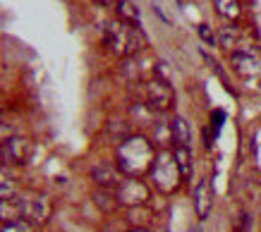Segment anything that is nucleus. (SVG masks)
<instances>
[{
    "instance_id": "f257e3e1",
    "label": "nucleus",
    "mask_w": 261,
    "mask_h": 232,
    "mask_svg": "<svg viewBox=\"0 0 261 232\" xmlns=\"http://www.w3.org/2000/svg\"><path fill=\"white\" fill-rule=\"evenodd\" d=\"M156 149L146 136L142 134H132L122 139L118 146V168L125 177H142L146 172H151L153 168V160H156Z\"/></svg>"
},
{
    "instance_id": "f03ea898",
    "label": "nucleus",
    "mask_w": 261,
    "mask_h": 232,
    "mask_svg": "<svg viewBox=\"0 0 261 232\" xmlns=\"http://www.w3.org/2000/svg\"><path fill=\"white\" fill-rule=\"evenodd\" d=\"M103 39L108 43V48L113 53H118L122 57H129L139 53L146 46V36L139 26L125 24V22H106L103 24Z\"/></svg>"
},
{
    "instance_id": "7ed1b4c3",
    "label": "nucleus",
    "mask_w": 261,
    "mask_h": 232,
    "mask_svg": "<svg viewBox=\"0 0 261 232\" xmlns=\"http://www.w3.org/2000/svg\"><path fill=\"white\" fill-rule=\"evenodd\" d=\"M151 180H153V184H156V189L161 194H175L182 187L185 177H182L177 160L170 151H161L156 156L153 168H151Z\"/></svg>"
},
{
    "instance_id": "20e7f679",
    "label": "nucleus",
    "mask_w": 261,
    "mask_h": 232,
    "mask_svg": "<svg viewBox=\"0 0 261 232\" xmlns=\"http://www.w3.org/2000/svg\"><path fill=\"white\" fill-rule=\"evenodd\" d=\"M144 103L156 112L170 110L175 103V91H173V86H170V81L151 79L149 84L144 86Z\"/></svg>"
},
{
    "instance_id": "39448f33",
    "label": "nucleus",
    "mask_w": 261,
    "mask_h": 232,
    "mask_svg": "<svg viewBox=\"0 0 261 232\" xmlns=\"http://www.w3.org/2000/svg\"><path fill=\"white\" fill-rule=\"evenodd\" d=\"M19 206H22V220L32 225L46 223L50 216V201L46 194H19Z\"/></svg>"
},
{
    "instance_id": "423d86ee",
    "label": "nucleus",
    "mask_w": 261,
    "mask_h": 232,
    "mask_svg": "<svg viewBox=\"0 0 261 232\" xmlns=\"http://www.w3.org/2000/svg\"><path fill=\"white\" fill-rule=\"evenodd\" d=\"M115 201L127 208L144 206L149 201V187L139 180V177H125L122 184L115 189Z\"/></svg>"
},
{
    "instance_id": "0eeeda50",
    "label": "nucleus",
    "mask_w": 261,
    "mask_h": 232,
    "mask_svg": "<svg viewBox=\"0 0 261 232\" xmlns=\"http://www.w3.org/2000/svg\"><path fill=\"white\" fill-rule=\"evenodd\" d=\"M0 153L5 156L8 163H15V165H27L29 158H32L34 153V144L29 136H22V134H15L10 139L8 144L0 149Z\"/></svg>"
},
{
    "instance_id": "6e6552de",
    "label": "nucleus",
    "mask_w": 261,
    "mask_h": 232,
    "mask_svg": "<svg viewBox=\"0 0 261 232\" xmlns=\"http://www.w3.org/2000/svg\"><path fill=\"white\" fill-rule=\"evenodd\" d=\"M214 182H211V177H204V180H199V184L194 187V213H197L199 220H206L208 213H211V208H214Z\"/></svg>"
},
{
    "instance_id": "1a4fd4ad",
    "label": "nucleus",
    "mask_w": 261,
    "mask_h": 232,
    "mask_svg": "<svg viewBox=\"0 0 261 232\" xmlns=\"http://www.w3.org/2000/svg\"><path fill=\"white\" fill-rule=\"evenodd\" d=\"M232 67H235L242 77H256V74L261 72V53L254 48L235 50V53H232Z\"/></svg>"
},
{
    "instance_id": "9d476101",
    "label": "nucleus",
    "mask_w": 261,
    "mask_h": 232,
    "mask_svg": "<svg viewBox=\"0 0 261 232\" xmlns=\"http://www.w3.org/2000/svg\"><path fill=\"white\" fill-rule=\"evenodd\" d=\"M91 177H94L96 184H101L103 189H118L122 184V172L120 168H111V165H98V168L91 170Z\"/></svg>"
},
{
    "instance_id": "9b49d317",
    "label": "nucleus",
    "mask_w": 261,
    "mask_h": 232,
    "mask_svg": "<svg viewBox=\"0 0 261 232\" xmlns=\"http://www.w3.org/2000/svg\"><path fill=\"white\" fill-rule=\"evenodd\" d=\"M170 139L175 141V146H185V149H190L192 144V132H190V125L185 118H175L170 122Z\"/></svg>"
},
{
    "instance_id": "f8f14e48",
    "label": "nucleus",
    "mask_w": 261,
    "mask_h": 232,
    "mask_svg": "<svg viewBox=\"0 0 261 232\" xmlns=\"http://www.w3.org/2000/svg\"><path fill=\"white\" fill-rule=\"evenodd\" d=\"M15 220H22V206H19V194L15 199L0 201V223H15Z\"/></svg>"
},
{
    "instance_id": "ddd939ff",
    "label": "nucleus",
    "mask_w": 261,
    "mask_h": 232,
    "mask_svg": "<svg viewBox=\"0 0 261 232\" xmlns=\"http://www.w3.org/2000/svg\"><path fill=\"white\" fill-rule=\"evenodd\" d=\"M115 10H118L120 22L132 24V26H139V22H142V15H139V10H137L135 3H129V0H118Z\"/></svg>"
},
{
    "instance_id": "4468645a",
    "label": "nucleus",
    "mask_w": 261,
    "mask_h": 232,
    "mask_svg": "<svg viewBox=\"0 0 261 232\" xmlns=\"http://www.w3.org/2000/svg\"><path fill=\"white\" fill-rule=\"evenodd\" d=\"M216 12L230 22H238L240 15H242V3L240 0H214Z\"/></svg>"
},
{
    "instance_id": "2eb2a0df",
    "label": "nucleus",
    "mask_w": 261,
    "mask_h": 232,
    "mask_svg": "<svg viewBox=\"0 0 261 232\" xmlns=\"http://www.w3.org/2000/svg\"><path fill=\"white\" fill-rule=\"evenodd\" d=\"M173 156H175V160H177V168H180L185 182H187V180L192 177V151L190 149H185V146H175Z\"/></svg>"
},
{
    "instance_id": "dca6fc26",
    "label": "nucleus",
    "mask_w": 261,
    "mask_h": 232,
    "mask_svg": "<svg viewBox=\"0 0 261 232\" xmlns=\"http://www.w3.org/2000/svg\"><path fill=\"white\" fill-rule=\"evenodd\" d=\"M17 194H19V187L8 172H3L0 170V201H8V199H15Z\"/></svg>"
},
{
    "instance_id": "f3484780",
    "label": "nucleus",
    "mask_w": 261,
    "mask_h": 232,
    "mask_svg": "<svg viewBox=\"0 0 261 232\" xmlns=\"http://www.w3.org/2000/svg\"><path fill=\"white\" fill-rule=\"evenodd\" d=\"M238 41H240V29L238 26H223L221 32H218V43H221L223 48H232Z\"/></svg>"
},
{
    "instance_id": "a211bd4d",
    "label": "nucleus",
    "mask_w": 261,
    "mask_h": 232,
    "mask_svg": "<svg viewBox=\"0 0 261 232\" xmlns=\"http://www.w3.org/2000/svg\"><path fill=\"white\" fill-rule=\"evenodd\" d=\"M0 232H34V225L27 223V220H15V223L3 225V230Z\"/></svg>"
},
{
    "instance_id": "6ab92c4d",
    "label": "nucleus",
    "mask_w": 261,
    "mask_h": 232,
    "mask_svg": "<svg viewBox=\"0 0 261 232\" xmlns=\"http://www.w3.org/2000/svg\"><path fill=\"white\" fill-rule=\"evenodd\" d=\"M199 36H201L204 43H208V46H218V36H214V32H211L208 24H199Z\"/></svg>"
},
{
    "instance_id": "aec40b11",
    "label": "nucleus",
    "mask_w": 261,
    "mask_h": 232,
    "mask_svg": "<svg viewBox=\"0 0 261 232\" xmlns=\"http://www.w3.org/2000/svg\"><path fill=\"white\" fill-rule=\"evenodd\" d=\"M223 122H225V110H214V115H211V125H214V136L221 134Z\"/></svg>"
},
{
    "instance_id": "412c9836",
    "label": "nucleus",
    "mask_w": 261,
    "mask_h": 232,
    "mask_svg": "<svg viewBox=\"0 0 261 232\" xmlns=\"http://www.w3.org/2000/svg\"><path fill=\"white\" fill-rule=\"evenodd\" d=\"M12 136H15V132H12V127H10V125H5V122L0 120V149H3V146L8 144L10 139H12Z\"/></svg>"
},
{
    "instance_id": "4be33fe9",
    "label": "nucleus",
    "mask_w": 261,
    "mask_h": 232,
    "mask_svg": "<svg viewBox=\"0 0 261 232\" xmlns=\"http://www.w3.org/2000/svg\"><path fill=\"white\" fill-rule=\"evenodd\" d=\"M129 232H149V230H142V227H137V230H129Z\"/></svg>"
}]
</instances>
